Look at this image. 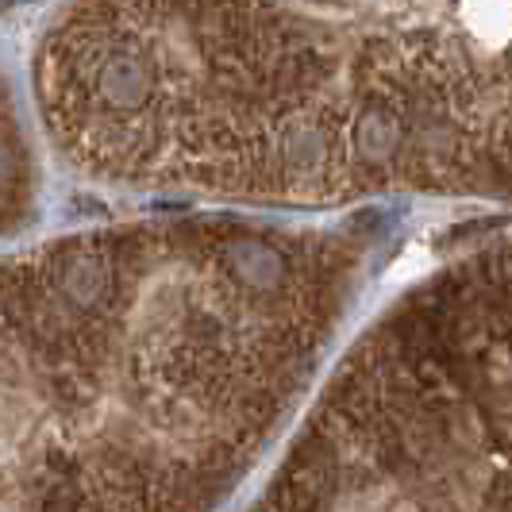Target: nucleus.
Returning <instances> with one entry per match:
<instances>
[{"label": "nucleus", "instance_id": "1", "mask_svg": "<svg viewBox=\"0 0 512 512\" xmlns=\"http://www.w3.org/2000/svg\"><path fill=\"white\" fill-rule=\"evenodd\" d=\"M35 97L101 185L512 205V0H70Z\"/></svg>", "mask_w": 512, "mask_h": 512}, {"label": "nucleus", "instance_id": "2", "mask_svg": "<svg viewBox=\"0 0 512 512\" xmlns=\"http://www.w3.org/2000/svg\"><path fill=\"white\" fill-rule=\"evenodd\" d=\"M343 270L335 235L239 220L0 258V512H193Z\"/></svg>", "mask_w": 512, "mask_h": 512}, {"label": "nucleus", "instance_id": "3", "mask_svg": "<svg viewBox=\"0 0 512 512\" xmlns=\"http://www.w3.org/2000/svg\"><path fill=\"white\" fill-rule=\"evenodd\" d=\"M35 193H39V174L24 116L12 101L8 81L0 77V239L24 228L27 216L35 212Z\"/></svg>", "mask_w": 512, "mask_h": 512}]
</instances>
